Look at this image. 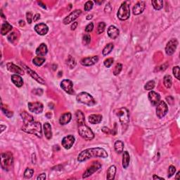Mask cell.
Returning a JSON list of instances; mask_svg holds the SVG:
<instances>
[{"label":"cell","mask_w":180,"mask_h":180,"mask_svg":"<svg viewBox=\"0 0 180 180\" xmlns=\"http://www.w3.org/2000/svg\"><path fill=\"white\" fill-rule=\"evenodd\" d=\"M108 153L104 149L97 147V148L87 149L82 151L77 156V160L79 162H84L92 158H106Z\"/></svg>","instance_id":"obj_1"},{"label":"cell","mask_w":180,"mask_h":180,"mask_svg":"<svg viewBox=\"0 0 180 180\" xmlns=\"http://www.w3.org/2000/svg\"><path fill=\"white\" fill-rule=\"evenodd\" d=\"M22 130L25 132L28 133V134H34L37 137L41 138L42 135V125L39 122H32L23 124V126L22 127Z\"/></svg>","instance_id":"obj_2"},{"label":"cell","mask_w":180,"mask_h":180,"mask_svg":"<svg viewBox=\"0 0 180 180\" xmlns=\"http://www.w3.org/2000/svg\"><path fill=\"white\" fill-rule=\"evenodd\" d=\"M115 113L119 118V120L122 125L123 127L126 129L129 123V111L125 107H122L115 111Z\"/></svg>","instance_id":"obj_3"},{"label":"cell","mask_w":180,"mask_h":180,"mask_svg":"<svg viewBox=\"0 0 180 180\" xmlns=\"http://www.w3.org/2000/svg\"><path fill=\"white\" fill-rule=\"evenodd\" d=\"M76 99H77V102H79V103L87 105V106H94L96 103H97L94 97L90 94L85 92L79 93L77 95V97H76Z\"/></svg>","instance_id":"obj_4"},{"label":"cell","mask_w":180,"mask_h":180,"mask_svg":"<svg viewBox=\"0 0 180 180\" xmlns=\"http://www.w3.org/2000/svg\"><path fill=\"white\" fill-rule=\"evenodd\" d=\"M14 163V157L10 151L5 152L1 155V166L4 170H9Z\"/></svg>","instance_id":"obj_5"},{"label":"cell","mask_w":180,"mask_h":180,"mask_svg":"<svg viewBox=\"0 0 180 180\" xmlns=\"http://www.w3.org/2000/svg\"><path fill=\"white\" fill-rule=\"evenodd\" d=\"M78 133L80 137L87 141H91L94 138V134L88 126L85 124L79 125L78 127Z\"/></svg>","instance_id":"obj_6"},{"label":"cell","mask_w":180,"mask_h":180,"mask_svg":"<svg viewBox=\"0 0 180 180\" xmlns=\"http://www.w3.org/2000/svg\"><path fill=\"white\" fill-rule=\"evenodd\" d=\"M117 16L120 21H126L129 18L130 16V10H129V6L127 1H124L122 3L118 9Z\"/></svg>","instance_id":"obj_7"},{"label":"cell","mask_w":180,"mask_h":180,"mask_svg":"<svg viewBox=\"0 0 180 180\" xmlns=\"http://www.w3.org/2000/svg\"><path fill=\"white\" fill-rule=\"evenodd\" d=\"M156 116L158 118L162 119L166 116L168 112V107L167 103L163 101H160L156 106Z\"/></svg>","instance_id":"obj_8"},{"label":"cell","mask_w":180,"mask_h":180,"mask_svg":"<svg viewBox=\"0 0 180 180\" xmlns=\"http://www.w3.org/2000/svg\"><path fill=\"white\" fill-rule=\"evenodd\" d=\"M101 168V164L99 163V162H93L92 164L86 170V171L84 172L83 176H82V178L83 179H85V178L89 177L91 176L92 175H93L94 173H95L96 172L98 171L100 168Z\"/></svg>","instance_id":"obj_9"},{"label":"cell","mask_w":180,"mask_h":180,"mask_svg":"<svg viewBox=\"0 0 180 180\" xmlns=\"http://www.w3.org/2000/svg\"><path fill=\"white\" fill-rule=\"evenodd\" d=\"M27 106H28L30 111L32 112V113H35V114H40V113H42L44 106L42 103H40V102H29L27 103Z\"/></svg>","instance_id":"obj_10"},{"label":"cell","mask_w":180,"mask_h":180,"mask_svg":"<svg viewBox=\"0 0 180 180\" xmlns=\"http://www.w3.org/2000/svg\"><path fill=\"white\" fill-rule=\"evenodd\" d=\"M178 41L176 39H172L168 42L165 47V52L168 56H172L176 51V49L177 47Z\"/></svg>","instance_id":"obj_11"},{"label":"cell","mask_w":180,"mask_h":180,"mask_svg":"<svg viewBox=\"0 0 180 180\" xmlns=\"http://www.w3.org/2000/svg\"><path fill=\"white\" fill-rule=\"evenodd\" d=\"M81 14H82V11L80 9H76V10L72 11L68 16H66L63 21V23L64 25H68L70 23H73L81 15Z\"/></svg>","instance_id":"obj_12"},{"label":"cell","mask_w":180,"mask_h":180,"mask_svg":"<svg viewBox=\"0 0 180 180\" xmlns=\"http://www.w3.org/2000/svg\"><path fill=\"white\" fill-rule=\"evenodd\" d=\"M61 87L66 93L69 94H74L73 83L70 79H66L62 80V82H61Z\"/></svg>","instance_id":"obj_13"},{"label":"cell","mask_w":180,"mask_h":180,"mask_svg":"<svg viewBox=\"0 0 180 180\" xmlns=\"http://www.w3.org/2000/svg\"><path fill=\"white\" fill-rule=\"evenodd\" d=\"M75 137L73 135H70L66 136L65 137L64 139H62V142H61V144H62V146L66 149H70L71 147L73 146L75 143Z\"/></svg>","instance_id":"obj_14"},{"label":"cell","mask_w":180,"mask_h":180,"mask_svg":"<svg viewBox=\"0 0 180 180\" xmlns=\"http://www.w3.org/2000/svg\"><path fill=\"white\" fill-rule=\"evenodd\" d=\"M99 61V57L97 56H90L83 58L81 59L80 64L84 66H91L97 64Z\"/></svg>","instance_id":"obj_15"},{"label":"cell","mask_w":180,"mask_h":180,"mask_svg":"<svg viewBox=\"0 0 180 180\" xmlns=\"http://www.w3.org/2000/svg\"><path fill=\"white\" fill-rule=\"evenodd\" d=\"M23 66H24V68H25V70L27 71V74L30 75L32 78H33L34 79H35V80H36L37 82H39L40 84H42V85H45V81L44 80V79L42 78L40 76H39L36 72L33 71L32 70L30 69V68H28L27 66H25V65H23Z\"/></svg>","instance_id":"obj_16"},{"label":"cell","mask_w":180,"mask_h":180,"mask_svg":"<svg viewBox=\"0 0 180 180\" xmlns=\"http://www.w3.org/2000/svg\"><path fill=\"white\" fill-rule=\"evenodd\" d=\"M146 8V4L145 1H138L137 4L134 6L133 7V14L134 15H139L142 13H143V11H144Z\"/></svg>","instance_id":"obj_17"},{"label":"cell","mask_w":180,"mask_h":180,"mask_svg":"<svg viewBox=\"0 0 180 180\" xmlns=\"http://www.w3.org/2000/svg\"><path fill=\"white\" fill-rule=\"evenodd\" d=\"M149 99L151 103L154 106H157L158 103L160 101V96L157 92H154V91H150L149 93Z\"/></svg>","instance_id":"obj_18"},{"label":"cell","mask_w":180,"mask_h":180,"mask_svg":"<svg viewBox=\"0 0 180 180\" xmlns=\"http://www.w3.org/2000/svg\"><path fill=\"white\" fill-rule=\"evenodd\" d=\"M6 68H7L8 70L10 71L11 73H14L17 75H24V71L21 68H20L19 66H16L13 63H8L6 64Z\"/></svg>","instance_id":"obj_19"},{"label":"cell","mask_w":180,"mask_h":180,"mask_svg":"<svg viewBox=\"0 0 180 180\" xmlns=\"http://www.w3.org/2000/svg\"><path fill=\"white\" fill-rule=\"evenodd\" d=\"M35 30L38 35H45L47 34L49 31V27L45 23H38L35 25Z\"/></svg>","instance_id":"obj_20"},{"label":"cell","mask_w":180,"mask_h":180,"mask_svg":"<svg viewBox=\"0 0 180 180\" xmlns=\"http://www.w3.org/2000/svg\"><path fill=\"white\" fill-rule=\"evenodd\" d=\"M107 33L109 36L110 38L113 39V40H116L117 37L119 35L120 31L118 28L114 25H111L108 27V30H107Z\"/></svg>","instance_id":"obj_21"},{"label":"cell","mask_w":180,"mask_h":180,"mask_svg":"<svg viewBox=\"0 0 180 180\" xmlns=\"http://www.w3.org/2000/svg\"><path fill=\"white\" fill-rule=\"evenodd\" d=\"M71 118H72V114L70 112L65 113L62 114L59 118V123L61 125H65L70 122Z\"/></svg>","instance_id":"obj_22"},{"label":"cell","mask_w":180,"mask_h":180,"mask_svg":"<svg viewBox=\"0 0 180 180\" xmlns=\"http://www.w3.org/2000/svg\"><path fill=\"white\" fill-rule=\"evenodd\" d=\"M11 81L17 87H21L23 85V80L19 75L14 74L11 77Z\"/></svg>","instance_id":"obj_23"},{"label":"cell","mask_w":180,"mask_h":180,"mask_svg":"<svg viewBox=\"0 0 180 180\" xmlns=\"http://www.w3.org/2000/svg\"><path fill=\"white\" fill-rule=\"evenodd\" d=\"M47 52H48L47 47V45L44 43L41 44L36 49V54L38 56H40V57L44 56L47 53Z\"/></svg>","instance_id":"obj_24"},{"label":"cell","mask_w":180,"mask_h":180,"mask_svg":"<svg viewBox=\"0 0 180 180\" xmlns=\"http://www.w3.org/2000/svg\"><path fill=\"white\" fill-rule=\"evenodd\" d=\"M44 133L45 137L47 139H51L52 138V131H51V125L49 123H45L43 125Z\"/></svg>","instance_id":"obj_25"},{"label":"cell","mask_w":180,"mask_h":180,"mask_svg":"<svg viewBox=\"0 0 180 180\" xmlns=\"http://www.w3.org/2000/svg\"><path fill=\"white\" fill-rule=\"evenodd\" d=\"M102 117L101 115H97V114H92L89 116V122L92 125H97L99 124L102 121Z\"/></svg>","instance_id":"obj_26"},{"label":"cell","mask_w":180,"mask_h":180,"mask_svg":"<svg viewBox=\"0 0 180 180\" xmlns=\"http://www.w3.org/2000/svg\"><path fill=\"white\" fill-rule=\"evenodd\" d=\"M116 173V167L115 165H111L108 170H107L106 179L108 180H112L115 179Z\"/></svg>","instance_id":"obj_27"},{"label":"cell","mask_w":180,"mask_h":180,"mask_svg":"<svg viewBox=\"0 0 180 180\" xmlns=\"http://www.w3.org/2000/svg\"><path fill=\"white\" fill-rule=\"evenodd\" d=\"M21 116L23 121V124H26V123L32 122L34 121L33 116L32 115L29 114L26 111H23L21 113Z\"/></svg>","instance_id":"obj_28"},{"label":"cell","mask_w":180,"mask_h":180,"mask_svg":"<svg viewBox=\"0 0 180 180\" xmlns=\"http://www.w3.org/2000/svg\"><path fill=\"white\" fill-rule=\"evenodd\" d=\"M75 119L77 123H78V125H82V124H85V115L82 113V111H77L75 113Z\"/></svg>","instance_id":"obj_29"},{"label":"cell","mask_w":180,"mask_h":180,"mask_svg":"<svg viewBox=\"0 0 180 180\" xmlns=\"http://www.w3.org/2000/svg\"><path fill=\"white\" fill-rule=\"evenodd\" d=\"M13 27L8 22H4V23L1 25V34L2 35H5L8 32H9L12 30Z\"/></svg>","instance_id":"obj_30"},{"label":"cell","mask_w":180,"mask_h":180,"mask_svg":"<svg viewBox=\"0 0 180 180\" xmlns=\"http://www.w3.org/2000/svg\"><path fill=\"white\" fill-rule=\"evenodd\" d=\"M130 162V156L127 151L123 152V167L125 169H127Z\"/></svg>","instance_id":"obj_31"},{"label":"cell","mask_w":180,"mask_h":180,"mask_svg":"<svg viewBox=\"0 0 180 180\" xmlns=\"http://www.w3.org/2000/svg\"><path fill=\"white\" fill-rule=\"evenodd\" d=\"M114 149L117 153L121 154L123 152V149H124V143L120 140H118L115 142Z\"/></svg>","instance_id":"obj_32"},{"label":"cell","mask_w":180,"mask_h":180,"mask_svg":"<svg viewBox=\"0 0 180 180\" xmlns=\"http://www.w3.org/2000/svg\"><path fill=\"white\" fill-rule=\"evenodd\" d=\"M113 48H114V45H113V43H108V44H106L105 47L103 48V51H102V53H103V56H107V55L109 54L113 51Z\"/></svg>","instance_id":"obj_33"},{"label":"cell","mask_w":180,"mask_h":180,"mask_svg":"<svg viewBox=\"0 0 180 180\" xmlns=\"http://www.w3.org/2000/svg\"><path fill=\"white\" fill-rule=\"evenodd\" d=\"M151 4L155 10H160L163 7V1L162 0H153Z\"/></svg>","instance_id":"obj_34"},{"label":"cell","mask_w":180,"mask_h":180,"mask_svg":"<svg viewBox=\"0 0 180 180\" xmlns=\"http://www.w3.org/2000/svg\"><path fill=\"white\" fill-rule=\"evenodd\" d=\"M163 85L166 88L169 89L172 86V77L170 75H166L163 78Z\"/></svg>","instance_id":"obj_35"},{"label":"cell","mask_w":180,"mask_h":180,"mask_svg":"<svg viewBox=\"0 0 180 180\" xmlns=\"http://www.w3.org/2000/svg\"><path fill=\"white\" fill-rule=\"evenodd\" d=\"M66 65L71 69L75 68V66H76V61L75 58L73 57L72 56H68L67 60H66Z\"/></svg>","instance_id":"obj_36"},{"label":"cell","mask_w":180,"mask_h":180,"mask_svg":"<svg viewBox=\"0 0 180 180\" xmlns=\"http://www.w3.org/2000/svg\"><path fill=\"white\" fill-rule=\"evenodd\" d=\"M45 62V58L44 57H40V56H37L34 58L32 60V63L37 66H41Z\"/></svg>","instance_id":"obj_37"},{"label":"cell","mask_w":180,"mask_h":180,"mask_svg":"<svg viewBox=\"0 0 180 180\" xmlns=\"http://www.w3.org/2000/svg\"><path fill=\"white\" fill-rule=\"evenodd\" d=\"M105 28H106V23L104 22H100L99 23L98 26H97V34L100 35V34L103 33L104 32Z\"/></svg>","instance_id":"obj_38"},{"label":"cell","mask_w":180,"mask_h":180,"mask_svg":"<svg viewBox=\"0 0 180 180\" xmlns=\"http://www.w3.org/2000/svg\"><path fill=\"white\" fill-rule=\"evenodd\" d=\"M34 174V170L31 168H27L24 172V177L25 179H30Z\"/></svg>","instance_id":"obj_39"},{"label":"cell","mask_w":180,"mask_h":180,"mask_svg":"<svg viewBox=\"0 0 180 180\" xmlns=\"http://www.w3.org/2000/svg\"><path fill=\"white\" fill-rule=\"evenodd\" d=\"M155 82L153 80H151L149 81L146 84L145 86H144V90H147V91H151L152 90H153V88L155 87Z\"/></svg>","instance_id":"obj_40"},{"label":"cell","mask_w":180,"mask_h":180,"mask_svg":"<svg viewBox=\"0 0 180 180\" xmlns=\"http://www.w3.org/2000/svg\"><path fill=\"white\" fill-rule=\"evenodd\" d=\"M123 70V65L121 64H117L116 66H115L114 70H113V75H118L121 73Z\"/></svg>","instance_id":"obj_41"},{"label":"cell","mask_w":180,"mask_h":180,"mask_svg":"<svg viewBox=\"0 0 180 180\" xmlns=\"http://www.w3.org/2000/svg\"><path fill=\"white\" fill-rule=\"evenodd\" d=\"M1 111H2L4 114L5 115L7 118H11V117L13 116V115H14V113H13V112L9 111L6 108H4L2 103H1Z\"/></svg>","instance_id":"obj_42"},{"label":"cell","mask_w":180,"mask_h":180,"mask_svg":"<svg viewBox=\"0 0 180 180\" xmlns=\"http://www.w3.org/2000/svg\"><path fill=\"white\" fill-rule=\"evenodd\" d=\"M113 63H114V60L113 58H108L103 61V64L106 68H111Z\"/></svg>","instance_id":"obj_43"},{"label":"cell","mask_w":180,"mask_h":180,"mask_svg":"<svg viewBox=\"0 0 180 180\" xmlns=\"http://www.w3.org/2000/svg\"><path fill=\"white\" fill-rule=\"evenodd\" d=\"M93 6H94L93 1H88L85 3V6H84V9H85V11H89L93 8Z\"/></svg>","instance_id":"obj_44"},{"label":"cell","mask_w":180,"mask_h":180,"mask_svg":"<svg viewBox=\"0 0 180 180\" xmlns=\"http://www.w3.org/2000/svg\"><path fill=\"white\" fill-rule=\"evenodd\" d=\"M91 42V36L88 34L85 35L82 37V43L85 45H88Z\"/></svg>","instance_id":"obj_45"},{"label":"cell","mask_w":180,"mask_h":180,"mask_svg":"<svg viewBox=\"0 0 180 180\" xmlns=\"http://www.w3.org/2000/svg\"><path fill=\"white\" fill-rule=\"evenodd\" d=\"M7 39L11 43L14 42L17 40V35L16 34V32H12V33H11L10 35L8 36Z\"/></svg>","instance_id":"obj_46"},{"label":"cell","mask_w":180,"mask_h":180,"mask_svg":"<svg viewBox=\"0 0 180 180\" xmlns=\"http://www.w3.org/2000/svg\"><path fill=\"white\" fill-rule=\"evenodd\" d=\"M175 172H176V168L173 166V165H170L169 168H168V177H171L172 176H173L175 175Z\"/></svg>","instance_id":"obj_47"},{"label":"cell","mask_w":180,"mask_h":180,"mask_svg":"<svg viewBox=\"0 0 180 180\" xmlns=\"http://www.w3.org/2000/svg\"><path fill=\"white\" fill-rule=\"evenodd\" d=\"M173 75L177 79H179V66H175L172 69Z\"/></svg>","instance_id":"obj_48"},{"label":"cell","mask_w":180,"mask_h":180,"mask_svg":"<svg viewBox=\"0 0 180 180\" xmlns=\"http://www.w3.org/2000/svg\"><path fill=\"white\" fill-rule=\"evenodd\" d=\"M26 18H27V21L29 24H31L32 21H33V18H32V14L31 12H27L26 13Z\"/></svg>","instance_id":"obj_49"},{"label":"cell","mask_w":180,"mask_h":180,"mask_svg":"<svg viewBox=\"0 0 180 180\" xmlns=\"http://www.w3.org/2000/svg\"><path fill=\"white\" fill-rule=\"evenodd\" d=\"M94 29V23H89L87 26L85 27V32H91Z\"/></svg>","instance_id":"obj_50"},{"label":"cell","mask_w":180,"mask_h":180,"mask_svg":"<svg viewBox=\"0 0 180 180\" xmlns=\"http://www.w3.org/2000/svg\"><path fill=\"white\" fill-rule=\"evenodd\" d=\"M166 100L168 102V103L170 105H172L173 103H174V98L172 97H171V96H169V97H167Z\"/></svg>","instance_id":"obj_51"},{"label":"cell","mask_w":180,"mask_h":180,"mask_svg":"<svg viewBox=\"0 0 180 180\" xmlns=\"http://www.w3.org/2000/svg\"><path fill=\"white\" fill-rule=\"evenodd\" d=\"M102 132H104L105 134H111V129H110L109 128H108L107 127H103V128H102Z\"/></svg>","instance_id":"obj_52"},{"label":"cell","mask_w":180,"mask_h":180,"mask_svg":"<svg viewBox=\"0 0 180 180\" xmlns=\"http://www.w3.org/2000/svg\"><path fill=\"white\" fill-rule=\"evenodd\" d=\"M37 180H44L46 179V174L44 173H42V174H40V175H38V177H37Z\"/></svg>","instance_id":"obj_53"},{"label":"cell","mask_w":180,"mask_h":180,"mask_svg":"<svg viewBox=\"0 0 180 180\" xmlns=\"http://www.w3.org/2000/svg\"><path fill=\"white\" fill-rule=\"evenodd\" d=\"M117 134V123H115L114 125V128L113 129H111V134H113V136L116 135Z\"/></svg>","instance_id":"obj_54"},{"label":"cell","mask_w":180,"mask_h":180,"mask_svg":"<svg viewBox=\"0 0 180 180\" xmlns=\"http://www.w3.org/2000/svg\"><path fill=\"white\" fill-rule=\"evenodd\" d=\"M40 19V14H36L35 16H34V18H33L34 22H37V21H39Z\"/></svg>","instance_id":"obj_55"},{"label":"cell","mask_w":180,"mask_h":180,"mask_svg":"<svg viewBox=\"0 0 180 180\" xmlns=\"http://www.w3.org/2000/svg\"><path fill=\"white\" fill-rule=\"evenodd\" d=\"M77 25H78V23H77V22H74L72 24V25H71V30H75V29L77 28Z\"/></svg>","instance_id":"obj_56"},{"label":"cell","mask_w":180,"mask_h":180,"mask_svg":"<svg viewBox=\"0 0 180 180\" xmlns=\"http://www.w3.org/2000/svg\"><path fill=\"white\" fill-rule=\"evenodd\" d=\"M153 179H163V180H164V179H163V178H162V177H158V176H156V175H153Z\"/></svg>","instance_id":"obj_57"},{"label":"cell","mask_w":180,"mask_h":180,"mask_svg":"<svg viewBox=\"0 0 180 180\" xmlns=\"http://www.w3.org/2000/svg\"><path fill=\"white\" fill-rule=\"evenodd\" d=\"M38 4H40V5H41V6L43 8V9H46V8H47L46 6H45L44 4L42 2V1H38Z\"/></svg>","instance_id":"obj_58"},{"label":"cell","mask_w":180,"mask_h":180,"mask_svg":"<svg viewBox=\"0 0 180 180\" xmlns=\"http://www.w3.org/2000/svg\"><path fill=\"white\" fill-rule=\"evenodd\" d=\"M19 24H20L21 26H24L25 25V22H24V21H19Z\"/></svg>","instance_id":"obj_59"},{"label":"cell","mask_w":180,"mask_h":180,"mask_svg":"<svg viewBox=\"0 0 180 180\" xmlns=\"http://www.w3.org/2000/svg\"><path fill=\"white\" fill-rule=\"evenodd\" d=\"M4 129H6V126L1 125V133H2L3 131L4 130Z\"/></svg>","instance_id":"obj_60"},{"label":"cell","mask_w":180,"mask_h":180,"mask_svg":"<svg viewBox=\"0 0 180 180\" xmlns=\"http://www.w3.org/2000/svg\"><path fill=\"white\" fill-rule=\"evenodd\" d=\"M179 174H180V172L179 171L177 173V176H176V177H175V179H179Z\"/></svg>","instance_id":"obj_61"},{"label":"cell","mask_w":180,"mask_h":180,"mask_svg":"<svg viewBox=\"0 0 180 180\" xmlns=\"http://www.w3.org/2000/svg\"><path fill=\"white\" fill-rule=\"evenodd\" d=\"M92 15H88L87 16V20H90V19H92Z\"/></svg>","instance_id":"obj_62"},{"label":"cell","mask_w":180,"mask_h":180,"mask_svg":"<svg viewBox=\"0 0 180 180\" xmlns=\"http://www.w3.org/2000/svg\"><path fill=\"white\" fill-rule=\"evenodd\" d=\"M61 75H63V73H62V72H61V71H60V72H59V73H58V77H61Z\"/></svg>","instance_id":"obj_63"},{"label":"cell","mask_w":180,"mask_h":180,"mask_svg":"<svg viewBox=\"0 0 180 180\" xmlns=\"http://www.w3.org/2000/svg\"><path fill=\"white\" fill-rule=\"evenodd\" d=\"M95 3H97V4H101L102 3H103V1H95Z\"/></svg>","instance_id":"obj_64"}]
</instances>
